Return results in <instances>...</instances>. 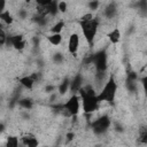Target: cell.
<instances>
[{"mask_svg":"<svg viewBox=\"0 0 147 147\" xmlns=\"http://www.w3.org/2000/svg\"><path fill=\"white\" fill-rule=\"evenodd\" d=\"M18 103L25 109H31L32 106H33V103L30 99H21V100H18Z\"/></svg>","mask_w":147,"mask_h":147,"instance_id":"obj_19","label":"cell"},{"mask_svg":"<svg viewBox=\"0 0 147 147\" xmlns=\"http://www.w3.org/2000/svg\"><path fill=\"white\" fill-rule=\"evenodd\" d=\"M7 41H9V44H10L15 49H17V51L24 49V47H25V45H26V42H25V40H24V38H23L22 34H16V36L8 37Z\"/></svg>","mask_w":147,"mask_h":147,"instance_id":"obj_7","label":"cell"},{"mask_svg":"<svg viewBox=\"0 0 147 147\" xmlns=\"http://www.w3.org/2000/svg\"><path fill=\"white\" fill-rule=\"evenodd\" d=\"M79 107H80V99L77 94H72L62 106V108L71 116H76L79 113Z\"/></svg>","mask_w":147,"mask_h":147,"instance_id":"obj_6","label":"cell"},{"mask_svg":"<svg viewBox=\"0 0 147 147\" xmlns=\"http://www.w3.org/2000/svg\"><path fill=\"white\" fill-rule=\"evenodd\" d=\"M5 147H20V141L16 136H9L6 141Z\"/></svg>","mask_w":147,"mask_h":147,"instance_id":"obj_16","label":"cell"},{"mask_svg":"<svg viewBox=\"0 0 147 147\" xmlns=\"http://www.w3.org/2000/svg\"><path fill=\"white\" fill-rule=\"evenodd\" d=\"M83 79L80 75H77L76 77H74V79L70 82V90L71 92L75 94L76 92H79V90L83 87Z\"/></svg>","mask_w":147,"mask_h":147,"instance_id":"obj_11","label":"cell"},{"mask_svg":"<svg viewBox=\"0 0 147 147\" xmlns=\"http://www.w3.org/2000/svg\"><path fill=\"white\" fill-rule=\"evenodd\" d=\"M64 28V22L63 21H59L57 23H55L52 28H51V32L52 33H61V31H62V29Z\"/></svg>","mask_w":147,"mask_h":147,"instance_id":"obj_17","label":"cell"},{"mask_svg":"<svg viewBox=\"0 0 147 147\" xmlns=\"http://www.w3.org/2000/svg\"><path fill=\"white\" fill-rule=\"evenodd\" d=\"M7 39H8V37L6 36V32H5V30L1 28V29H0V44H1V45H5L6 41H7Z\"/></svg>","mask_w":147,"mask_h":147,"instance_id":"obj_21","label":"cell"},{"mask_svg":"<svg viewBox=\"0 0 147 147\" xmlns=\"http://www.w3.org/2000/svg\"><path fill=\"white\" fill-rule=\"evenodd\" d=\"M79 48V36L77 33H72L68 40V51L70 54L75 55Z\"/></svg>","mask_w":147,"mask_h":147,"instance_id":"obj_9","label":"cell"},{"mask_svg":"<svg viewBox=\"0 0 147 147\" xmlns=\"http://www.w3.org/2000/svg\"><path fill=\"white\" fill-rule=\"evenodd\" d=\"M0 18H1V21H2L3 23H6L7 25H9V24H11V23L14 22V17H13V15L9 13V10H2V11L0 13Z\"/></svg>","mask_w":147,"mask_h":147,"instance_id":"obj_13","label":"cell"},{"mask_svg":"<svg viewBox=\"0 0 147 147\" xmlns=\"http://www.w3.org/2000/svg\"><path fill=\"white\" fill-rule=\"evenodd\" d=\"M98 6H99V2H98V1H93V2H90V3H88V7H90L92 10L96 9Z\"/></svg>","mask_w":147,"mask_h":147,"instance_id":"obj_24","label":"cell"},{"mask_svg":"<svg viewBox=\"0 0 147 147\" xmlns=\"http://www.w3.org/2000/svg\"><path fill=\"white\" fill-rule=\"evenodd\" d=\"M38 79H39L38 74H32V75H30V76H24V77L18 78V83H20L22 86H24L25 88L32 90L34 83L38 82Z\"/></svg>","mask_w":147,"mask_h":147,"instance_id":"obj_8","label":"cell"},{"mask_svg":"<svg viewBox=\"0 0 147 147\" xmlns=\"http://www.w3.org/2000/svg\"><path fill=\"white\" fill-rule=\"evenodd\" d=\"M138 142L141 145H147V126H141L139 129Z\"/></svg>","mask_w":147,"mask_h":147,"instance_id":"obj_14","label":"cell"},{"mask_svg":"<svg viewBox=\"0 0 147 147\" xmlns=\"http://www.w3.org/2000/svg\"><path fill=\"white\" fill-rule=\"evenodd\" d=\"M80 98L83 99V109L86 114H91L99 108L98 94L92 86H83L79 90Z\"/></svg>","mask_w":147,"mask_h":147,"instance_id":"obj_2","label":"cell"},{"mask_svg":"<svg viewBox=\"0 0 147 147\" xmlns=\"http://www.w3.org/2000/svg\"><path fill=\"white\" fill-rule=\"evenodd\" d=\"M116 92H117V83H116L114 76H110L109 79L106 82L105 86L102 87V90L100 91V93L98 94L99 102H101V101L109 102V103L114 102Z\"/></svg>","mask_w":147,"mask_h":147,"instance_id":"obj_3","label":"cell"},{"mask_svg":"<svg viewBox=\"0 0 147 147\" xmlns=\"http://www.w3.org/2000/svg\"><path fill=\"white\" fill-rule=\"evenodd\" d=\"M108 38H109V40H110V42L111 44H114V45H116L117 42H119V40H121V31H119V29L118 28H115V29H113L108 34Z\"/></svg>","mask_w":147,"mask_h":147,"instance_id":"obj_12","label":"cell"},{"mask_svg":"<svg viewBox=\"0 0 147 147\" xmlns=\"http://www.w3.org/2000/svg\"><path fill=\"white\" fill-rule=\"evenodd\" d=\"M79 24H80L84 38L86 39L88 45H92L93 41H94V38L96 36V32H98L99 21L96 18H94L91 13H87V14L82 16V18L79 21Z\"/></svg>","mask_w":147,"mask_h":147,"instance_id":"obj_1","label":"cell"},{"mask_svg":"<svg viewBox=\"0 0 147 147\" xmlns=\"http://www.w3.org/2000/svg\"><path fill=\"white\" fill-rule=\"evenodd\" d=\"M87 62L90 63H93L95 69H96V72H106L107 70V53L105 49L102 51H99L98 53L91 55L87 60Z\"/></svg>","mask_w":147,"mask_h":147,"instance_id":"obj_4","label":"cell"},{"mask_svg":"<svg viewBox=\"0 0 147 147\" xmlns=\"http://www.w3.org/2000/svg\"><path fill=\"white\" fill-rule=\"evenodd\" d=\"M74 138H75V134H74V133H71V132L68 133V134H67V142H70Z\"/></svg>","mask_w":147,"mask_h":147,"instance_id":"obj_25","label":"cell"},{"mask_svg":"<svg viewBox=\"0 0 147 147\" xmlns=\"http://www.w3.org/2000/svg\"><path fill=\"white\" fill-rule=\"evenodd\" d=\"M59 10H60L61 13H64V11L67 10V2H64V1L59 2Z\"/></svg>","mask_w":147,"mask_h":147,"instance_id":"obj_23","label":"cell"},{"mask_svg":"<svg viewBox=\"0 0 147 147\" xmlns=\"http://www.w3.org/2000/svg\"><path fill=\"white\" fill-rule=\"evenodd\" d=\"M74 147H77V146H74Z\"/></svg>","mask_w":147,"mask_h":147,"instance_id":"obj_26","label":"cell"},{"mask_svg":"<svg viewBox=\"0 0 147 147\" xmlns=\"http://www.w3.org/2000/svg\"><path fill=\"white\" fill-rule=\"evenodd\" d=\"M47 40H48V42L49 44H52L53 46H57V45H60L61 44V41H62V36H61V33H52V34H49L48 37H47Z\"/></svg>","mask_w":147,"mask_h":147,"instance_id":"obj_15","label":"cell"},{"mask_svg":"<svg viewBox=\"0 0 147 147\" xmlns=\"http://www.w3.org/2000/svg\"><path fill=\"white\" fill-rule=\"evenodd\" d=\"M68 88H70V82H69L68 79H65V80L62 82L61 85L59 86V93H60L61 95H63V94L68 91Z\"/></svg>","mask_w":147,"mask_h":147,"instance_id":"obj_18","label":"cell"},{"mask_svg":"<svg viewBox=\"0 0 147 147\" xmlns=\"http://www.w3.org/2000/svg\"><path fill=\"white\" fill-rule=\"evenodd\" d=\"M110 124H111L110 117L107 115H103V116L96 118L95 121H93L91 124V127L95 134H102V133L108 131Z\"/></svg>","mask_w":147,"mask_h":147,"instance_id":"obj_5","label":"cell"},{"mask_svg":"<svg viewBox=\"0 0 147 147\" xmlns=\"http://www.w3.org/2000/svg\"><path fill=\"white\" fill-rule=\"evenodd\" d=\"M115 13H116V8L114 7V5H109V6L107 7V9H106V15H107L108 17H113Z\"/></svg>","mask_w":147,"mask_h":147,"instance_id":"obj_20","label":"cell"},{"mask_svg":"<svg viewBox=\"0 0 147 147\" xmlns=\"http://www.w3.org/2000/svg\"><path fill=\"white\" fill-rule=\"evenodd\" d=\"M140 82H141V85H142L144 92H145V94L147 95V75H146L145 77H142V78L140 79Z\"/></svg>","mask_w":147,"mask_h":147,"instance_id":"obj_22","label":"cell"},{"mask_svg":"<svg viewBox=\"0 0 147 147\" xmlns=\"http://www.w3.org/2000/svg\"><path fill=\"white\" fill-rule=\"evenodd\" d=\"M22 144L24 147H38L39 146V140L33 136V134H25L22 138Z\"/></svg>","mask_w":147,"mask_h":147,"instance_id":"obj_10","label":"cell"}]
</instances>
